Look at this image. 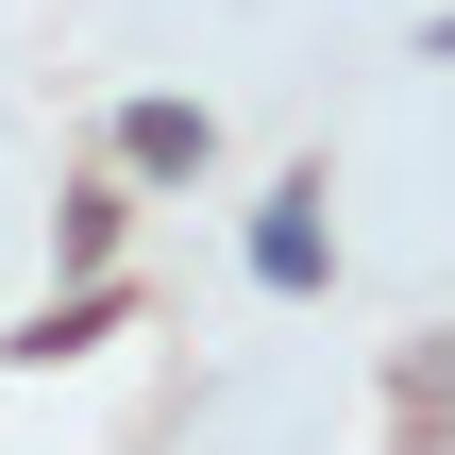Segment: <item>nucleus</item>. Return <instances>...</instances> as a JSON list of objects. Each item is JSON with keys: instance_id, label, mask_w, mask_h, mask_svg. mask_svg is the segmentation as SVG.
<instances>
[{"instance_id": "f257e3e1", "label": "nucleus", "mask_w": 455, "mask_h": 455, "mask_svg": "<svg viewBox=\"0 0 455 455\" xmlns=\"http://www.w3.org/2000/svg\"><path fill=\"white\" fill-rule=\"evenodd\" d=\"M118 152H135V169H203V152H220V118H203V101H135V118H118Z\"/></svg>"}, {"instance_id": "f03ea898", "label": "nucleus", "mask_w": 455, "mask_h": 455, "mask_svg": "<svg viewBox=\"0 0 455 455\" xmlns=\"http://www.w3.org/2000/svg\"><path fill=\"white\" fill-rule=\"evenodd\" d=\"M304 203H321V186H304ZM304 203L253 220V270H270V287H321V220H304Z\"/></svg>"}]
</instances>
